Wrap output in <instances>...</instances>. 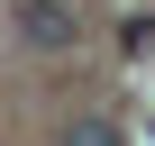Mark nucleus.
Returning a JSON list of instances; mask_svg holds the SVG:
<instances>
[{
	"label": "nucleus",
	"mask_w": 155,
	"mask_h": 146,
	"mask_svg": "<svg viewBox=\"0 0 155 146\" xmlns=\"http://www.w3.org/2000/svg\"><path fill=\"white\" fill-rule=\"evenodd\" d=\"M64 146H119V128H110V119H73V128H64Z\"/></svg>",
	"instance_id": "nucleus-2"
},
{
	"label": "nucleus",
	"mask_w": 155,
	"mask_h": 146,
	"mask_svg": "<svg viewBox=\"0 0 155 146\" xmlns=\"http://www.w3.org/2000/svg\"><path fill=\"white\" fill-rule=\"evenodd\" d=\"M18 37L37 55H64L73 37H82V28H73V0H18Z\"/></svg>",
	"instance_id": "nucleus-1"
}]
</instances>
